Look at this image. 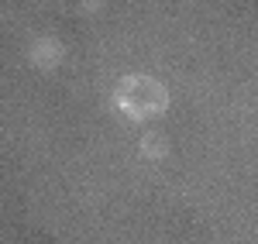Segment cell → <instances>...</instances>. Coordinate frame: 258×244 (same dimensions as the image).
Wrapping results in <instances>:
<instances>
[{
	"label": "cell",
	"mask_w": 258,
	"mask_h": 244,
	"mask_svg": "<svg viewBox=\"0 0 258 244\" xmlns=\"http://www.w3.org/2000/svg\"><path fill=\"white\" fill-rule=\"evenodd\" d=\"M114 103L127 117L135 121H148V117H159L169 107V90L152 76H124L114 90Z\"/></svg>",
	"instance_id": "obj_1"
},
{
	"label": "cell",
	"mask_w": 258,
	"mask_h": 244,
	"mask_svg": "<svg viewBox=\"0 0 258 244\" xmlns=\"http://www.w3.org/2000/svg\"><path fill=\"white\" fill-rule=\"evenodd\" d=\"M80 4H83V7H86V11H97V7H100V4H103V0H80Z\"/></svg>",
	"instance_id": "obj_4"
},
{
	"label": "cell",
	"mask_w": 258,
	"mask_h": 244,
	"mask_svg": "<svg viewBox=\"0 0 258 244\" xmlns=\"http://www.w3.org/2000/svg\"><path fill=\"white\" fill-rule=\"evenodd\" d=\"M165 148H169V141H165L162 134H145V138H141V155L152 158V162L165 155Z\"/></svg>",
	"instance_id": "obj_3"
},
{
	"label": "cell",
	"mask_w": 258,
	"mask_h": 244,
	"mask_svg": "<svg viewBox=\"0 0 258 244\" xmlns=\"http://www.w3.org/2000/svg\"><path fill=\"white\" fill-rule=\"evenodd\" d=\"M62 55H66V48H62L55 38H38L31 45V52H28V59L35 62L38 69H55L62 62Z\"/></svg>",
	"instance_id": "obj_2"
}]
</instances>
